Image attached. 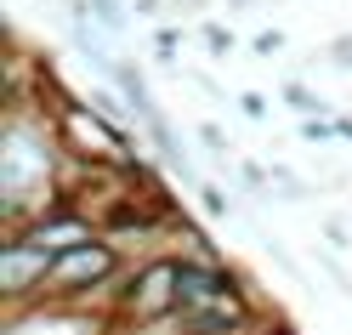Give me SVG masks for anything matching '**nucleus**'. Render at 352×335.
Returning a JSON list of instances; mask_svg holds the SVG:
<instances>
[{
	"mask_svg": "<svg viewBox=\"0 0 352 335\" xmlns=\"http://www.w3.org/2000/svg\"><path fill=\"white\" fill-rule=\"evenodd\" d=\"M108 273H114V250L91 239V244H80V250L52 261V290H85V284H102Z\"/></svg>",
	"mask_w": 352,
	"mask_h": 335,
	"instance_id": "f257e3e1",
	"label": "nucleus"
},
{
	"mask_svg": "<svg viewBox=\"0 0 352 335\" xmlns=\"http://www.w3.org/2000/svg\"><path fill=\"white\" fill-rule=\"evenodd\" d=\"M176 284H182V267H176V261H153L148 273L131 284V312H137V318L176 312Z\"/></svg>",
	"mask_w": 352,
	"mask_h": 335,
	"instance_id": "f03ea898",
	"label": "nucleus"
},
{
	"mask_svg": "<svg viewBox=\"0 0 352 335\" xmlns=\"http://www.w3.org/2000/svg\"><path fill=\"white\" fill-rule=\"evenodd\" d=\"M52 261H57V256L34 250V244H23V239H12L6 250H0V279H6L12 296H23V290H34V284L52 279Z\"/></svg>",
	"mask_w": 352,
	"mask_h": 335,
	"instance_id": "7ed1b4c3",
	"label": "nucleus"
},
{
	"mask_svg": "<svg viewBox=\"0 0 352 335\" xmlns=\"http://www.w3.org/2000/svg\"><path fill=\"white\" fill-rule=\"evenodd\" d=\"M182 324H188L193 335H228V329L239 324V296L228 290V296H216V301H205V307L182 312Z\"/></svg>",
	"mask_w": 352,
	"mask_h": 335,
	"instance_id": "20e7f679",
	"label": "nucleus"
}]
</instances>
